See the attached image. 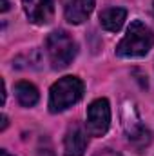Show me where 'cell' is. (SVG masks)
I'll return each mask as SVG.
<instances>
[{"mask_svg": "<svg viewBox=\"0 0 154 156\" xmlns=\"http://www.w3.org/2000/svg\"><path fill=\"white\" fill-rule=\"evenodd\" d=\"M154 47V31L142 20H132L125 37L116 45V55L121 58L145 56Z\"/></svg>", "mask_w": 154, "mask_h": 156, "instance_id": "cell-1", "label": "cell"}, {"mask_svg": "<svg viewBox=\"0 0 154 156\" xmlns=\"http://www.w3.org/2000/svg\"><path fill=\"white\" fill-rule=\"evenodd\" d=\"M83 96V82L78 76H64L51 85L49 91V111L62 113L75 105Z\"/></svg>", "mask_w": 154, "mask_h": 156, "instance_id": "cell-2", "label": "cell"}, {"mask_svg": "<svg viewBox=\"0 0 154 156\" xmlns=\"http://www.w3.org/2000/svg\"><path fill=\"white\" fill-rule=\"evenodd\" d=\"M45 49H47V56H49V62H51L53 69L67 67L75 60V56L78 53L76 42L64 29H56V31L47 35Z\"/></svg>", "mask_w": 154, "mask_h": 156, "instance_id": "cell-3", "label": "cell"}, {"mask_svg": "<svg viewBox=\"0 0 154 156\" xmlns=\"http://www.w3.org/2000/svg\"><path fill=\"white\" fill-rule=\"evenodd\" d=\"M111 125V105L107 98H98L87 107V133L91 136H103Z\"/></svg>", "mask_w": 154, "mask_h": 156, "instance_id": "cell-4", "label": "cell"}, {"mask_svg": "<svg viewBox=\"0 0 154 156\" xmlns=\"http://www.w3.org/2000/svg\"><path fill=\"white\" fill-rule=\"evenodd\" d=\"M123 129H125V133H127L129 142H131L138 151H142L143 147H147V145L151 144V133H149V129L140 122L136 109H134L132 105L129 107V104H127L125 109H123Z\"/></svg>", "mask_w": 154, "mask_h": 156, "instance_id": "cell-5", "label": "cell"}, {"mask_svg": "<svg viewBox=\"0 0 154 156\" xmlns=\"http://www.w3.org/2000/svg\"><path fill=\"white\" fill-rule=\"evenodd\" d=\"M22 5H24V11L29 22L37 26L49 24L53 20V15H54L53 0H22Z\"/></svg>", "mask_w": 154, "mask_h": 156, "instance_id": "cell-6", "label": "cell"}, {"mask_svg": "<svg viewBox=\"0 0 154 156\" xmlns=\"http://www.w3.org/2000/svg\"><path fill=\"white\" fill-rule=\"evenodd\" d=\"M87 151V133L78 125H71L64 140V156H83Z\"/></svg>", "mask_w": 154, "mask_h": 156, "instance_id": "cell-7", "label": "cell"}, {"mask_svg": "<svg viewBox=\"0 0 154 156\" xmlns=\"http://www.w3.org/2000/svg\"><path fill=\"white\" fill-rule=\"evenodd\" d=\"M94 9V0H65L64 15L69 24H82Z\"/></svg>", "mask_w": 154, "mask_h": 156, "instance_id": "cell-8", "label": "cell"}, {"mask_svg": "<svg viewBox=\"0 0 154 156\" xmlns=\"http://www.w3.org/2000/svg\"><path fill=\"white\" fill-rule=\"evenodd\" d=\"M127 18V11L123 7H107L100 13V24L103 29L111 31V33H118Z\"/></svg>", "mask_w": 154, "mask_h": 156, "instance_id": "cell-9", "label": "cell"}, {"mask_svg": "<svg viewBox=\"0 0 154 156\" xmlns=\"http://www.w3.org/2000/svg\"><path fill=\"white\" fill-rule=\"evenodd\" d=\"M15 94H16V100L22 107H33L38 104V89L29 83V82H18L15 85Z\"/></svg>", "mask_w": 154, "mask_h": 156, "instance_id": "cell-10", "label": "cell"}, {"mask_svg": "<svg viewBox=\"0 0 154 156\" xmlns=\"http://www.w3.org/2000/svg\"><path fill=\"white\" fill-rule=\"evenodd\" d=\"M94 156H121V154L116 153V151H113V149H102L100 153H96Z\"/></svg>", "mask_w": 154, "mask_h": 156, "instance_id": "cell-11", "label": "cell"}, {"mask_svg": "<svg viewBox=\"0 0 154 156\" xmlns=\"http://www.w3.org/2000/svg\"><path fill=\"white\" fill-rule=\"evenodd\" d=\"M9 9V0H2V13H5Z\"/></svg>", "mask_w": 154, "mask_h": 156, "instance_id": "cell-12", "label": "cell"}, {"mask_svg": "<svg viewBox=\"0 0 154 156\" xmlns=\"http://www.w3.org/2000/svg\"><path fill=\"white\" fill-rule=\"evenodd\" d=\"M5 127H7V116H5V115H2V125H0V129L4 131Z\"/></svg>", "mask_w": 154, "mask_h": 156, "instance_id": "cell-13", "label": "cell"}, {"mask_svg": "<svg viewBox=\"0 0 154 156\" xmlns=\"http://www.w3.org/2000/svg\"><path fill=\"white\" fill-rule=\"evenodd\" d=\"M0 156H13V154H9L5 149H2V151H0Z\"/></svg>", "mask_w": 154, "mask_h": 156, "instance_id": "cell-14", "label": "cell"}, {"mask_svg": "<svg viewBox=\"0 0 154 156\" xmlns=\"http://www.w3.org/2000/svg\"><path fill=\"white\" fill-rule=\"evenodd\" d=\"M152 13H154V2H152Z\"/></svg>", "mask_w": 154, "mask_h": 156, "instance_id": "cell-15", "label": "cell"}]
</instances>
